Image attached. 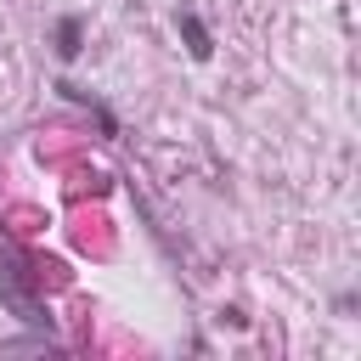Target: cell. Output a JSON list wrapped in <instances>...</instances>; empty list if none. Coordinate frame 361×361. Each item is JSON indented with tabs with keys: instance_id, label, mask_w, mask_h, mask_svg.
I'll return each mask as SVG.
<instances>
[{
	"instance_id": "1",
	"label": "cell",
	"mask_w": 361,
	"mask_h": 361,
	"mask_svg": "<svg viewBox=\"0 0 361 361\" xmlns=\"http://www.w3.org/2000/svg\"><path fill=\"white\" fill-rule=\"evenodd\" d=\"M0 305L34 327V333H51V310H45V293H39V265L17 248V243H0Z\"/></svg>"
},
{
	"instance_id": "2",
	"label": "cell",
	"mask_w": 361,
	"mask_h": 361,
	"mask_svg": "<svg viewBox=\"0 0 361 361\" xmlns=\"http://www.w3.org/2000/svg\"><path fill=\"white\" fill-rule=\"evenodd\" d=\"M175 23H180V39H186V51H192L197 62H209V51H214V39H209V28H203V17H197V11H180Z\"/></svg>"
},
{
	"instance_id": "3",
	"label": "cell",
	"mask_w": 361,
	"mask_h": 361,
	"mask_svg": "<svg viewBox=\"0 0 361 361\" xmlns=\"http://www.w3.org/2000/svg\"><path fill=\"white\" fill-rule=\"evenodd\" d=\"M56 90H62V96H68V102H79V107H90V113H96V124H102V135H118V124H113V113H107V107H102V102H96V96H90V90H79V85H73V79H62V85H56Z\"/></svg>"
},
{
	"instance_id": "4",
	"label": "cell",
	"mask_w": 361,
	"mask_h": 361,
	"mask_svg": "<svg viewBox=\"0 0 361 361\" xmlns=\"http://www.w3.org/2000/svg\"><path fill=\"white\" fill-rule=\"evenodd\" d=\"M79 39H85V23H79V17H56V56H62V62L79 56Z\"/></svg>"
}]
</instances>
